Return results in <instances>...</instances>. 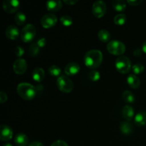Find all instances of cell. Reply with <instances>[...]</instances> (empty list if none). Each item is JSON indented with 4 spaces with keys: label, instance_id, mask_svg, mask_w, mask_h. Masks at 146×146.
Here are the masks:
<instances>
[{
    "label": "cell",
    "instance_id": "obj_31",
    "mask_svg": "<svg viewBox=\"0 0 146 146\" xmlns=\"http://www.w3.org/2000/svg\"><path fill=\"white\" fill-rule=\"evenodd\" d=\"M14 53L17 57H21L24 54V49L21 46H17L14 48Z\"/></svg>",
    "mask_w": 146,
    "mask_h": 146
},
{
    "label": "cell",
    "instance_id": "obj_20",
    "mask_svg": "<svg viewBox=\"0 0 146 146\" xmlns=\"http://www.w3.org/2000/svg\"><path fill=\"white\" fill-rule=\"evenodd\" d=\"M120 130L121 133L125 135H129L133 132V125L129 121H123L120 124Z\"/></svg>",
    "mask_w": 146,
    "mask_h": 146
},
{
    "label": "cell",
    "instance_id": "obj_16",
    "mask_svg": "<svg viewBox=\"0 0 146 146\" xmlns=\"http://www.w3.org/2000/svg\"><path fill=\"white\" fill-rule=\"evenodd\" d=\"M45 77V72L41 67H36L32 71V78L37 82H41Z\"/></svg>",
    "mask_w": 146,
    "mask_h": 146
},
{
    "label": "cell",
    "instance_id": "obj_38",
    "mask_svg": "<svg viewBox=\"0 0 146 146\" xmlns=\"http://www.w3.org/2000/svg\"><path fill=\"white\" fill-rule=\"evenodd\" d=\"M29 146H44L41 143V142H38V141H34V142L31 143L29 145Z\"/></svg>",
    "mask_w": 146,
    "mask_h": 146
},
{
    "label": "cell",
    "instance_id": "obj_14",
    "mask_svg": "<svg viewBox=\"0 0 146 146\" xmlns=\"http://www.w3.org/2000/svg\"><path fill=\"white\" fill-rule=\"evenodd\" d=\"M46 9L50 11H57L62 8V2L60 0H50L46 3Z\"/></svg>",
    "mask_w": 146,
    "mask_h": 146
},
{
    "label": "cell",
    "instance_id": "obj_39",
    "mask_svg": "<svg viewBox=\"0 0 146 146\" xmlns=\"http://www.w3.org/2000/svg\"><path fill=\"white\" fill-rule=\"evenodd\" d=\"M142 51H143L144 53H145V54H146V41H144L143 44V46H142Z\"/></svg>",
    "mask_w": 146,
    "mask_h": 146
},
{
    "label": "cell",
    "instance_id": "obj_9",
    "mask_svg": "<svg viewBox=\"0 0 146 146\" xmlns=\"http://www.w3.org/2000/svg\"><path fill=\"white\" fill-rule=\"evenodd\" d=\"M2 7L5 12L12 14L18 11L20 7V2L18 0H4Z\"/></svg>",
    "mask_w": 146,
    "mask_h": 146
},
{
    "label": "cell",
    "instance_id": "obj_15",
    "mask_svg": "<svg viewBox=\"0 0 146 146\" xmlns=\"http://www.w3.org/2000/svg\"><path fill=\"white\" fill-rule=\"evenodd\" d=\"M127 83L132 88H137L141 85V80L135 74H129L127 78Z\"/></svg>",
    "mask_w": 146,
    "mask_h": 146
},
{
    "label": "cell",
    "instance_id": "obj_30",
    "mask_svg": "<svg viewBox=\"0 0 146 146\" xmlns=\"http://www.w3.org/2000/svg\"><path fill=\"white\" fill-rule=\"evenodd\" d=\"M89 78L93 81H98L101 78V74L97 70H92L89 73Z\"/></svg>",
    "mask_w": 146,
    "mask_h": 146
},
{
    "label": "cell",
    "instance_id": "obj_13",
    "mask_svg": "<svg viewBox=\"0 0 146 146\" xmlns=\"http://www.w3.org/2000/svg\"><path fill=\"white\" fill-rule=\"evenodd\" d=\"M19 29L14 25H9L5 30V35L9 39L15 40L19 35Z\"/></svg>",
    "mask_w": 146,
    "mask_h": 146
},
{
    "label": "cell",
    "instance_id": "obj_33",
    "mask_svg": "<svg viewBox=\"0 0 146 146\" xmlns=\"http://www.w3.org/2000/svg\"><path fill=\"white\" fill-rule=\"evenodd\" d=\"M7 99H8L7 94L4 91H1L0 92V103L1 104H4V102H6L7 101Z\"/></svg>",
    "mask_w": 146,
    "mask_h": 146
},
{
    "label": "cell",
    "instance_id": "obj_18",
    "mask_svg": "<svg viewBox=\"0 0 146 146\" xmlns=\"http://www.w3.org/2000/svg\"><path fill=\"white\" fill-rule=\"evenodd\" d=\"M14 143L17 146H26L29 143V138L24 133H19L14 138Z\"/></svg>",
    "mask_w": 146,
    "mask_h": 146
},
{
    "label": "cell",
    "instance_id": "obj_37",
    "mask_svg": "<svg viewBox=\"0 0 146 146\" xmlns=\"http://www.w3.org/2000/svg\"><path fill=\"white\" fill-rule=\"evenodd\" d=\"M133 54L135 56H140L142 54V50H141L140 48H137L135 49L133 51Z\"/></svg>",
    "mask_w": 146,
    "mask_h": 146
},
{
    "label": "cell",
    "instance_id": "obj_3",
    "mask_svg": "<svg viewBox=\"0 0 146 146\" xmlns=\"http://www.w3.org/2000/svg\"><path fill=\"white\" fill-rule=\"evenodd\" d=\"M107 50L111 54L121 56L126 50L125 45L121 41L118 40H111L107 44Z\"/></svg>",
    "mask_w": 146,
    "mask_h": 146
},
{
    "label": "cell",
    "instance_id": "obj_28",
    "mask_svg": "<svg viewBox=\"0 0 146 146\" xmlns=\"http://www.w3.org/2000/svg\"><path fill=\"white\" fill-rule=\"evenodd\" d=\"M61 23L65 27H69L73 24V19L68 15H64L60 18Z\"/></svg>",
    "mask_w": 146,
    "mask_h": 146
},
{
    "label": "cell",
    "instance_id": "obj_32",
    "mask_svg": "<svg viewBox=\"0 0 146 146\" xmlns=\"http://www.w3.org/2000/svg\"><path fill=\"white\" fill-rule=\"evenodd\" d=\"M51 146H68V145L64 141L58 140V141H54Z\"/></svg>",
    "mask_w": 146,
    "mask_h": 146
},
{
    "label": "cell",
    "instance_id": "obj_24",
    "mask_svg": "<svg viewBox=\"0 0 146 146\" xmlns=\"http://www.w3.org/2000/svg\"><path fill=\"white\" fill-rule=\"evenodd\" d=\"M14 20H15V22L17 23L18 25L21 26L26 22L27 21V17H26L25 14L21 11H18V12L16 14L15 17H14Z\"/></svg>",
    "mask_w": 146,
    "mask_h": 146
},
{
    "label": "cell",
    "instance_id": "obj_6",
    "mask_svg": "<svg viewBox=\"0 0 146 146\" xmlns=\"http://www.w3.org/2000/svg\"><path fill=\"white\" fill-rule=\"evenodd\" d=\"M36 28L33 24H28L21 29L20 36L21 38L24 42H30L34 38L36 35Z\"/></svg>",
    "mask_w": 146,
    "mask_h": 146
},
{
    "label": "cell",
    "instance_id": "obj_7",
    "mask_svg": "<svg viewBox=\"0 0 146 146\" xmlns=\"http://www.w3.org/2000/svg\"><path fill=\"white\" fill-rule=\"evenodd\" d=\"M106 4L104 1H96L92 5V13L97 18H101L106 12Z\"/></svg>",
    "mask_w": 146,
    "mask_h": 146
},
{
    "label": "cell",
    "instance_id": "obj_27",
    "mask_svg": "<svg viewBox=\"0 0 146 146\" xmlns=\"http://www.w3.org/2000/svg\"><path fill=\"white\" fill-rule=\"evenodd\" d=\"M48 73L51 74L53 76H58L59 77L61 74V69L60 68V67H58V66L56 65H52L48 68Z\"/></svg>",
    "mask_w": 146,
    "mask_h": 146
},
{
    "label": "cell",
    "instance_id": "obj_34",
    "mask_svg": "<svg viewBox=\"0 0 146 146\" xmlns=\"http://www.w3.org/2000/svg\"><path fill=\"white\" fill-rule=\"evenodd\" d=\"M36 44L40 48H43V47L45 46L46 44V39L45 38H44V37H43V38H39V39L37 41Z\"/></svg>",
    "mask_w": 146,
    "mask_h": 146
},
{
    "label": "cell",
    "instance_id": "obj_40",
    "mask_svg": "<svg viewBox=\"0 0 146 146\" xmlns=\"http://www.w3.org/2000/svg\"><path fill=\"white\" fill-rule=\"evenodd\" d=\"M4 146H12L11 143H5L4 145Z\"/></svg>",
    "mask_w": 146,
    "mask_h": 146
},
{
    "label": "cell",
    "instance_id": "obj_10",
    "mask_svg": "<svg viewBox=\"0 0 146 146\" xmlns=\"http://www.w3.org/2000/svg\"><path fill=\"white\" fill-rule=\"evenodd\" d=\"M27 69V63L24 58H17L13 64V70L18 75H22Z\"/></svg>",
    "mask_w": 146,
    "mask_h": 146
},
{
    "label": "cell",
    "instance_id": "obj_11",
    "mask_svg": "<svg viewBox=\"0 0 146 146\" xmlns=\"http://www.w3.org/2000/svg\"><path fill=\"white\" fill-rule=\"evenodd\" d=\"M13 136V131L9 125H1L0 127V139L2 141H8Z\"/></svg>",
    "mask_w": 146,
    "mask_h": 146
},
{
    "label": "cell",
    "instance_id": "obj_2",
    "mask_svg": "<svg viewBox=\"0 0 146 146\" xmlns=\"http://www.w3.org/2000/svg\"><path fill=\"white\" fill-rule=\"evenodd\" d=\"M17 91L21 98L27 101H30L36 96L37 90L32 84L24 82L18 84Z\"/></svg>",
    "mask_w": 146,
    "mask_h": 146
},
{
    "label": "cell",
    "instance_id": "obj_36",
    "mask_svg": "<svg viewBox=\"0 0 146 146\" xmlns=\"http://www.w3.org/2000/svg\"><path fill=\"white\" fill-rule=\"evenodd\" d=\"M64 2L68 5H74L78 2V0H64Z\"/></svg>",
    "mask_w": 146,
    "mask_h": 146
},
{
    "label": "cell",
    "instance_id": "obj_25",
    "mask_svg": "<svg viewBox=\"0 0 146 146\" xmlns=\"http://www.w3.org/2000/svg\"><path fill=\"white\" fill-rule=\"evenodd\" d=\"M113 21L116 25H123L126 21V15L125 14H118L113 18Z\"/></svg>",
    "mask_w": 146,
    "mask_h": 146
},
{
    "label": "cell",
    "instance_id": "obj_23",
    "mask_svg": "<svg viewBox=\"0 0 146 146\" xmlns=\"http://www.w3.org/2000/svg\"><path fill=\"white\" fill-rule=\"evenodd\" d=\"M123 98L124 101L128 104H133L135 101V96L131 91L125 90L123 93Z\"/></svg>",
    "mask_w": 146,
    "mask_h": 146
},
{
    "label": "cell",
    "instance_id": "obj_5",
    "mask_svg": "<svg viewBox=\"0 0 146 146\" xmlns=\"http://www.w3.org/2000/svg\"><path fill=\"white\" fill-rule=\"evenodd\" d=\"M115 66L120 73L123 74L129 72L132 68L131 60L125 56H120L116 58L115 61Z\"/></svg>",
    "mask_w": 146,
    "mask_h": 146
},
{
    "label": "cell",
    "instance_id": "obj_1",
    "mask_svg": "<svg viewBox=\"0 0 146 146\" xmlns=\"http://www.w3.org/2000/svg\"><path fill=\"white\" fill-rule=\"evenodd\" d=\"M84 64L88 68H96L103 61V54L98 49H91L86 53L84 55Z\"/></svg>",
    "mask_w": 146,
    "mask_h": 146
},
{
    "label": "cell",
    "instance_id": "obj_19",
    "mask_svg": "<svg viewBox=\"0 0 146 146\" xmlns=\"http://www.w3.org/2000/svg\"><path fill=\"white\" fill-rule=\"evenodd\" d=\"M135 124L138 126H144L146 125V112L141 111L135 115L134 118Z\"/></svg>",
    "mask_w": 146,
    "mask_h": 146
},
{
    "label": "cell",
    "instance_id": "obj_12",
    "mask_svg": "<svg viewBox=\"0 0 146 146\" xmlns=\"http://www.w3.org/2000/svg\"><path fill=\"white\" fill-rule=\"evenodd\" d=\"M79 64L76 62H70L64 68V71L68 76H74L78 74L80 71Z\"/></svg>",
    "mask_w": 146,
    "mask_h": 146
},
{
    "label": "cell",
    "instance_id": "obj_8",
    "mask_svg": "<svg viewBox=\"0 0 146 146\" xmlns=\"http://www.w3.org/2000/svg\"><path fill=\"white\" fill-rule=\"evenodd\" d=\"M57 17L52 13L46 14L41 17V24L44 28L49 29L56 25L57 23Z\"/></svg>",
    "mask_w": 146,
    "mask_h": 146
},
{
    "label": "cell",
    "instance_id": "obj_21",
    "mask_svg": "<svg viewBox=\"0 0 146 146\" xmlns=\"http://www.w3.org/2000/svg\"><path fill=\"white\" fill-rule=\"evenodd\" d=\"M113 7L115 11L122 12L126 9V2L124 0H114L112 2Z\"/></svg>",
    "mask_w": 146,
    "mask_h": 146
},
{
    "label": "cell",
    "instance_id": "obj_29",
    "mask_svg": "<svg viewBox=\"0 0 146 146\" xmlns=\"http://www.w3.org/2000/svg\"><path fill=\"white\" fill-rule=\"evenodd\" d=\"M132 69L133 72L134 73V74L135 75H138V74H141V73H143L144 71V66L141 64H135L134 65L132 66Z\"/></svg>",
    "mask_w": 146,
    "mask_h": 146
},
{
    "label": "cell",
    "instance_id": "obj_4",
    "mask_svg": "<svg viewBox=\"0 0 146 146\" xmlns=\"http://www.w3.org/2000/svg\"><path fill=\"white\" fill-rule=\"evenodd\" d=\"M56 85L58 89L64 93H71L74 89V83L68 76L61 75L58 77L56 81Z\"/></svg>",
    "mask_w": 146,
    "mask_h": 146
},
{
    "label": "cell",
    "instance_id": "obj_35",
    "mask_svg": "<svg viewBox=\"0 0 146 146\" xmlns=\"http://www.w3.org/2000/svg\"><path fill=\"white\" fill-rule=\"evenodd\" d=\"M127 2L131 6H138L143 2V0H128Z\"/></svg>",
    "mask_w": 146,
    "mask_h": 146
},
{
    "label": "cell",
    "instance_id": "obj_22",
    "mask_svg": "<svg viewBox=\"0 0 146 146\" xmlns=\"http://www.w3.org/2000/svg\"><path fill=\"white\" fill-rule=\"evenodd\" d=\"M98 38L102 42H109L111 39V34L108 30L103 29L98 31Z\"/></svg>",
    "mask_w": 146,
    "mask_h": 146
},
{
    "label": "cell",
    "instance_id": "obj_17",
    "mask_svg": "<svg viewBox=\"0 0 146 146\" xmlns=\"http://www.w3.org/2000/svg\"><path fill=\"white\" fill-rule=\"evenodd\" d=\"M122 113L123 115V118H125L126 121H130L133 119L134 116V109L130 105H126L123 108L122 110Z\"/></svg>",
    "mask_w": 146,
    "mask_h": 146
},
{
    "label": "cell",
    "instance_id": "obj_26",
    "mask_svg": "<svg viewBox=\"0 0 146 146\" xmlns=\"http://www.w3.org/2000/svg\"><path fill=\"white\" fill-rule=\"evenodd\" d=\"M40 48H41L37 45L36 42L33 43L31 45H30L29 48V53L32 57H35L39 54Z\"/></svg>",
    "mask_w": 146,
    "mask_h": 146
}]
</instances>
